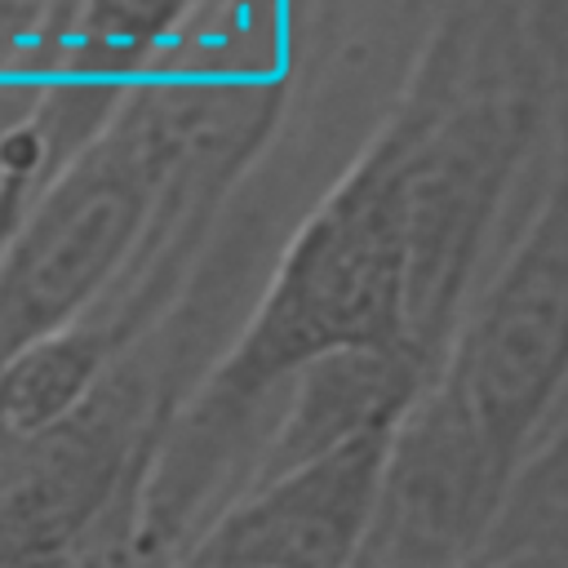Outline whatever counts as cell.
<instances>
[{"instance_id":"cell-4","label":"cell","mask_w":568,"mask_h":568,"mask_svg":"<svg viewBox=\"0 0 568 568\" xmlns=\"http://www.w3.org/2000/svg\"><path fill=\"white\" fill-rule=\"evenodd\" d=\"M395 430L359 435L328 457L235 493L173 555V568H359Z\"/></svg>"},{"instance_id":"cell-6","label":"cell","mask_w":568,"mask_h":568,"mask_svg":"<svg viewBox=\"0 0 568 568\" xmlns=\"http://www.w3.org/2000/svg\"><path fill=\"white\" fill-rule=\"evenodd\" d=\"M186 4L191 0H80L71 22L75 80L67 89L98 106L115 102L120 80L178 27Z\"/></svg>"},{"instance_id":"cell-2","label":"cell","mask_w":568,"mask_h":568,"mask_svg":"<svg viewBox=\"0 0 568 568\" xmlns=\"http://www.w3.org/2000/svg\"><path fill=\"white\" fill-rule=\"evenodd\" d=\"M435 382L515 488L568 390V129L555 182L457 324Z\"/></svg>"},{"instance_id":"cell-3","label":"cell","mask_w":568,"mask_h":568,"mask_svg":"<svg viewBox=\"0 0 568 568\" xmlns=\"http://www.w3.org/2000/svg\"><path fill=\"white\" fill-rule=\"evenodd\" d=\"M528 138V102L488 93L475 102H426L413 155V275L408 342L439 373L470 293L484 231Z\"/></svg>"},{"instance_id":"cell-5","label":"cell","mask_w":568,"mask_h":568,"mask_svg":"<svg viewBox=\"0 0 568 568\" xmlns=\"http://www.w3.org/2000/svg\"><path fill=\"white\" fill-rule=\"evenodd\" d=\"M462 568H568V426L528 457L497 524Z\"/></svg>"},{"instance_id":"cell-1","label":"cell","mask_w":568,"mask_h":568,"mask_svg":"<svg viewBox=\"0 0 568 568\" xmlns=\"http://www.w3.org/2000/svg\"><path fill=\"white\" fill-rule=\"evenodd\" d=\"M182 138L173 102L124 106L31 200L0 248V368L89 320L142 248V226L182 155Z\"/></svg>"}]
</instances>
